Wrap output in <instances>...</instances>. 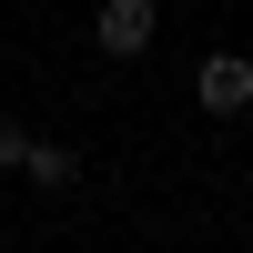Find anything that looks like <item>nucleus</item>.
I'll use <instances>...</instances> for the list:
<instances>
[{
	"label": "nucleus",
	"mask_w": 253,
	"mask_h": 253,
	"mask_svg": "<svg viewBox=\"0 0 253 253\" xmlns=\"http://www.w3.org/2000/svg\"><path fill=\"white\" fill-rule=\"evenodd\" d=\"M152 31H162L152 0H101V10H91V41H101L112 61H142V51H152Z\"/></svg>",
	"instance_id": "nucleus-2"
},
{
	"label": "nucleus",
	"mask_w": 253,
	"mask_h": 253,
	"mask_svg": "<svg viewBox=\"0 0 253 253\" xmlns=\"http://www.w3.org/2000/svg\"><path fill=\"white\" fill-rule=\"evenodd\" d=\"M20 172H31L41 193H71V182H81V152H71V142H31V152H20Z\"/></svg>",
	"instance_id": "nucleus-3"
},
{
	"label": "nucleus",
	"mask_w": 253,
	"mask_h": 253,
	"mask_svg": "<svg viewBox=\"0 0 253 253\" xmlns=\"http://www.w3.org/2000/svg\"><path fill=\"white\" fill-rule=\"evenodd\" d=\"M193 101H203L213 122H243V112H253V61H243V51H203V61H193Z\"/></svg>",
	"instance_id": "nucleus-1"
},
{
	"label": "nucleus",
	"mask_w": 253,
	"mask_h": 253,
	"mask_svg": "<svg viewBox=\"0 0 253 253\" xmlns=\"http://www.w3.org/2000/svg\"><path fill=\"white\" fill-rule=\"evenodd\" d=\"M20 152H31V132H20L10 112H0V172H20Z\"/></svg>",
	"instance_id": "nucleus-4"
}]
</instances>
